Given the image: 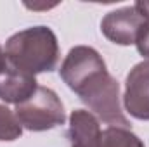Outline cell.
Segmentation results:
<instances>
[{
    "label": "cell",
    "mask_w": 149,
    "mask_h": 147,
    "mask_svg": "<svg viewBox=\"0 0 149 147\" xmlns=\"http://www.w3.org/2000/svg\"><path fill=\"white\" fill-rule=\"evenodd\" d=\"M14 114L21 126L30 132H47L66 121L64 106L59 95L52 88L40 85L30 99L16 106Z\"/></svg>",
    "instance_id": "3957f363"
},
{
    "label": "cell",
    "mask_w": 149,
    "mask_h": 147,
    "mask_svg": "<svg viewBox=\"0 0 149 147\" xmlns=\"http://www.w3.org/2000/svg\"><path fill=\"white\" fill-rule=\"evenodd\" d=\"M101 125L95 114L87 109H74L70 114L68 139L71 147H99Z\"/></svg>",
    "instance_id": "52a82bcc"
},
{
    "label": "cell",
    "mask_w": 149,
    "mask_h": 147,
    "mask_svg": "<svg viewBox=\"0 0 149 147\" xmlns=\"http://www.w3.org/2000/svg\"><path fill=\"white\" fill-rule=\"evenodd\" d=\"M125 111L141 121H149V61L135 64L125 78Z\"/></svg>",
    "instance_id": "5b68a950"
},
{
    "label": "cell",
    "mask_w": 149,
    "mask_h": 147,
    "mask_svg": "<svg viewBox=\"0 0 149 147\" xmlns=\"http://www.w3.org/2000/svg\"><path fill=\"white\" fill-rule=\"evenodd\" d=\"M3 54L7 62L23 73H50L59 62V42L49 26H31L9 37Z\"/></svg>",
    "instance_id": "7a4b0ae2"
},
{
    "label": "cell",
    "mask_w": 149,
    "mask_h": 147,
    "mask_svg": "<svg viewBox=\"0 0 149 147\" xmlns=\"http://www.w3.org/2000/svg\"><path fill=\"white\" fill-rule=\"evenodd\" d=\"M38 88L37 78L28 73H23L5 62L0 71V101L5 104H21L30 99Z\"/></svg>",
    "instance_id": "8992f818"
},
{
    "label": "cell",
    "mask_w": 149,
    "mask_h": 147,
    "mask_svg": "<svg viewBox=\"0 0 149 147\" xmlns=\"http://www.w3.org/2000/svg\"><path fill=\"white\" fill-rule=\"evenodd\" d=\"M135 5L148 16V19H149V0H146V2H135Z\"/></svg>",
    "instance_id": "8fae6325"
},
{
    "label": "cell",
    "mask_w": 149,
    "mask_h": 147,
    "mask_svg": "<svg viewBox=\"0 0 149 147\" xmlns=\"http://www.w3.org/2000/svg\"><path fill=\"white\" fill-rule=\"evenodd\" d=\"M59 76L97 119L109 126L130 128L120 104V83L109 74L102 55L94 47H73L61 64Z\"/></svg>",
    "instance_id": "6da1fadb"
},
{
    "label": "cell",
    "mask_w": 149,
    "mask_h": 147,
    "mask_svg": "<svg viewBox=\"0 0 149 147\" xmlns=\"http://www.w3.org/2000/svg\"><path fill=\"white\" fill-rule=\"evenodd\" d=\"M135 45H137L139 54H141L142 57H146V61H149V23H148L146 30L142 31V35H141L139 40H137Z\"/></svg>",
    "instance_id": "30bf717a"
},
{
    "label": "cell",
    "mask_w": 149,
    "mask_h": 147,
    "mask_svg": "<svg viewBox=\"0 0 149 147\" xmlns=\"http://www.w3.org/2000/svg\"><path fill=\"white\" fill-rule=\"evenodd\" d=\"M23 135V126L14 111L0 104V142H14Z\"/></svg>",
    "instance_id": "9c48e42d"
},
{
    "label": "cell",
    "mask_w": 149,
    "mask_h": 147,
    "mask_svg": "<svg viewBox=\"0 0 149 147\" xmlns=\"http://www.w3.org/2000/svg\"><path fill=\"white\" fill-rule=\"evenodd\" d=\"M99 147H144V142L130 128L108 126L101 133Z\"/></svg>",
    "instance_id": "ba28073f"
},
{
    "label": "cell",
    "mask_w": 149,
    "mask_h": 147,
    "mask_svg": "<svg viewBox=\"0 0 149 147\" xmlns=\"http://www.w3.org/2000/svg\"><path fill=\"white\" fill-rule=\"evenodd\" d=\"M148 23V16L134 3L108 12L101 21V31L109 42L127 47L137 43Z\"/></svg>",
    "instance_id": "277c9868"
},
{
    "label": "cell",
    "mask_w": 149,
    "mask_h": 147,
    "mask_svg": "<svg viewBox=\"0 0 149 147\" xmlns=\"http://www.w3.org/2000/svg\"><path fill=\"white\" fill-rule=\"evenodd\" d=\"M5 62H7V59H5V54H3V49L0 47V71L3 69V66H5Z\"/></svg>",
    "instance_id": "7c38bea8"
}]
</instances>
